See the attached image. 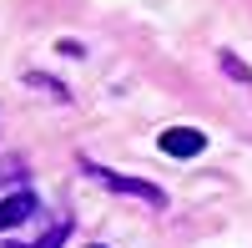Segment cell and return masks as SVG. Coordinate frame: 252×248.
<instances>
[{
  "mask_svg": "<svg viewBox=\"0 0 252 248\" xmlns=\"http://www.w3.org/2000/svg\"><path fill=\"white\" fill-rule=\"evenodd\" d=\"M91 172H96L101 182H111L116 193H131V198H146V203H152V208H161V203H166V198H161V193L152 188V182H131V177H116V172H106V167H91Z\"/></svg>",
  "mask_w": 252,
  "mask_h": 248,
  "instance_id": "7a4b0ae2",
  "label": "cell"
},
{
  "mask_svg": "<svg viewBox=\"0 0 252 248\" xmlns=\"http://www.w3.org/2000/svg\"><path fill=\"white\" fill-rule=\"evenodd\" d=\"M207 147V137L192 132V127H172V132H161V152H172V157H197Z\"/></svg>",
  "mask_w": 252,
  "mask_h": 248,
  "instance_id": "6da1fadb",
  "label": "cell"
},
{
  "mask_svg": "<svg viewBox=\"0 0 252 248\" xmlns=\"http://www.w3.org/2000/svg\"><path fill=\"white\" fill-rule=\"evenodd\" d=\"M96 248H101V243H96Z\"/></svg>",
  "mask_w": 252,
  "mask_h": 248,
  "instance_id": "277c9868",
  "label": "cell"
},
{
  "mask_svg": "<svg viewBox=\"0 0 252 248\" xmlns=\"http://www.w3.org/2000/svg\"><path fill=\"white\" fill-rule=\"evenodd\" d=\"M31 213H35V193H15V198H5V203H0V233L15 228V223H26Z\"/></svg>",
  "mask_w": 252,
  "mask_h": 248,
  "instance_id": "3957f363",
  "label": "cell"
}]
</instances>
